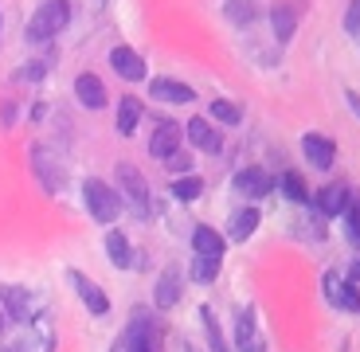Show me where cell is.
I'll return each instance as SVG.
<instances>
[{
	"instance_id": "obj_16",
	"label": "cell",
	"mask_w": 360,
	"mask_h": 352,
	"mask_svg": "<svg viewBox=\"0 0 360 352\" xmlns=\"http://www.w3.org/2000/svg\"><path fill=\"white\" fill-rule=\"evenodd\" d=\"M110 71L117 74V79H126V82H141L145 74H149V67H145V55L134 51V47H114L110 51Z\"/></svg>"
},
{
	"instance_id": "obj_17",
	"label": "cell",
	"mask_w": 360,
	"mask_h": 352,
	"mask_svg": "<svg viewBox=\"0 0 360 352\" xmlns=\"http://www.w3.org/2000/svg\"><path fill=\"white\" fill-rule=\"evenodd\" d=\"M302 157H306V164H314L317 172H329L337 164V145L325 133H306L302 137Z\"/></svg>"
},
{
	"instance_id": "obj_19",
	"label": "cell",
	"mask_w": 360,
	"mask_h": 352,
	"mask_svg": "<svg viewBox=\"0 0 360 352\" xmlns=\"http://www.w3.org/2000/svg\"><path fill=\"white\" fill-rule=\"evenodd\" d=\"M149 98L169 102V106H188V102H196V91L180 79H149Z\"/></svg>"
},
{
	"instance_id": "obj_1",
	"label": "cell",
	"mask_w": 360,
	"mask_h": 352,
	"mask_svg": "<svg viewBox=\"0 0 360 352\" xmlns=\"http://www.w3.org/2000/svg\"><path fill=\"white\" fill-rule=\"evenodd\" d=\"M114 188H117V196H122L126 211L137 219V223H149V219H153V196H149V181H145L141 169H134L129 161H117Z\"/></svg>"
},
{
	"instance_id": "obj_5",
	"label": "cell",
	"mask_w": 360,
	"mask_h": 352,
	"mask_svg": "<svg viewBox=\"0 0 360 352\" xmlns=\"http://www.w3.org/2000/svg\"><path fill=\"white\" fill-rule=\"evenodd\" d=\"M32 172H36V181L44 184L47 196H59L63 192V181H67V169L59 164L51 145H32Z\"/></svg>"
},
{
	"instance_id": "obj_33",
	"label": "cell",
	"mask_w": 360,
	"mask_h": 352,
	"mask_svg": "<svg viewBox=\"0 0 360 352\" xmlns=\"http://www.w3.org/2000/svg\"><path fill=\"white\" fill-rule=\"evenodd\" d=\"M44 74H47V63H27V67H24V74H20V79L36 82V79H44Z\"/></svg>"
},
{
	"instance_id": "obj_12",
	"label": "cell",
	"mask_w": 360,
	"mask_h": 352,
	"mask_svg": "<svg viewBox=\"0 0 360 352\" xmlns=\"http://www.w3.org/2000/svg\"><path fill=\"white\" fill-rule=\"evenodd\" d=\"M75 102H79L82 110H102L106 106L110 91H106V82H102V74H94V71L75 74Z\"/></svg>"
},
{
	"instance_id": "obj_20",
	"label": "cell",
	"mask_w": 360,
	"mask_h": 352,
	"mask_svg": "<svg viewBox=\"0 0 360 352\" xmlns=\"http://www.w3.org/2000/svg\"><path fill=\"white\" fill-rule=\"evenodd\" d=\"M224 251H227V239L207 223H196L192 227V254H204V259H216L224 262Z\"/></svg>"
},
{
	"instance_id": "obj_24",
	"label": "cell",
	"mask_w": 360,
	"mask_h": 352,
	"mask_svg": "<svg viewBox=\"0 0 360 352\" xmlns=\"http://www.w3.org/2000/svg\"><path fill=\"white\" fill-rule=\"evenodd\" d=\"M102 243H106V259L114 262L117 270H129V266H134V247H129V239L117 231V227H110Z\"/></svg>"
},
{
	"instance_id": "obj_13",
	"label": "cell",
	"mask_w": 360,
	"mask_h": 352,
	"mask_svg": "<svg viewBox=\"0 0 360 352\" xmlns=\"http://www.w3.org/2000/svg\"><path fill=\"white\" fill-rule=\"evenodd\" d=\"M297 20H302V8L294 0H278L270 4V32H274V44H290L297 36Z\"/></svg>"
},
{
	"instance_id": "obj_37",
	"label": "cell",
	"mask_w": 360,
	"mask_h": 352,
	"mask_svg": "<svg viewBox=\"0 0 360 352\" xmlns=\"http://www.w3.org/2000/svg\"><path fill=\"white\" fill-rule=\"evenodd\" d=\"M0 352H12V348H8V344H4V348H0Z\"/></svg>"
},
{
	"instance_id": "obj_26",
	"label": "cell",
	"mask_w": 360,
	"mask_h": 352,
	"mask_svg": "<svg viewBox=\"0 0 360 352\" xmlns=\"http://www.w3.org/2000/svg\"><path fill=\"white\" fill-rule=\"evenodd\" d=\"M341 223H345L349 247L360 251V188H349V204H345V211H341Z\"/></svg>"
},
{
	"instance_id": "obj_9",
	"label": "cell",
	"mask_w": 360,
	"mask_h": 352,
	"mask_svg": "<svg viewBox=\"0 0 360 352\" xmlns=\"http://www.w3.org/2000/svg\"><path fill=\"white\" fill-rule=\"evenodd\" d=\"M67 286H71L75 294H79V301L86 306V313H90V317H106V313H110L106 289H102L94 278H86L82 270H75V266H71V270H67Z\"/></svg>"
},
{
	"instance_id": "obj_3",
	"label": "cell",
	"mask_w": 360,
	"mask_h": 352,
	"mask_svg": "<svg viewBox=\"0 0 360 352\" xmlns=\"http://www.w3.org/2000/svg\"><path fill=\"white\" fill-rule=\"evenodd\" d=\"M67 24H71V0H44L27 20L24 39L27 44H51Z\"/></svg>"
},
{
	"instance_id": "obj_29",
	"label": "cell",
	"mask_w": 360,
	"mask_h": 352,
	"mask_svg": "<svg viewBox=\"0 0 360 352\" xmlns=\"http://www.w3.org/2000/svg\"><path fill=\"white\" fill-rule=\"evenodd\" d=\"M216 274H219V262H216V259L192 254V262H188V278L196 282V286H212V282H216Z\"/></svg>"
},
{
	"instance_id": "obj_21",
	"label": "cell",
	"mask_w": 360,
	"mask_h": 352,
	"mask_svg": "<svg viewBox=\"0 0 360 352\" xmlns=\"http://www.w3.org/2000/svg\"><path fill=\"white\" fill-rule=\"evenodd\" d=\"M141 117H145V102L134 98V94H122L117 98V117H114L117 137H134V129L141 126Z\"/></svg>"
},
{
	"instance_id": "obj_35",
	"label": "cell",
	"mask_w": 360,
	"mask_h": 352,
	"mask_svg": "<svg viewBox=\"0 0 360 352\" xmlns=\"http://www.w3.org/2000/svg\"><path fill=\"white\" fill-rule=\"evenodd\" d=\"M345 278L356 282V286H360V259H352V262H349V274H345Z\"/></svg>"
},
{
	"instance_id": "obj_28",
	"label": "cell",
	"mask_w": 360,
	"mask_h": 352,
	"mask_svg": "<svg viewBox=\"0 0 360 352\" xmlns=\"http://www.w3.org/2000/svg\"><path fill=\"white\" fill-rule=\"evenodd\" d=\"M169 196H176L180 204H192V200L204 196V176H196V172H188V176H176V181L169 184Z\"/></svg>"
},
{
	"instance_id": "obj_23",
	"label": "cell",
	"mask_w": 360,
	"mask_h": 352,
	"mask_svg": "<svg viewBox=\"0 0 360 352\" xmlns=\"http://www.w3.org/2000/svg\"><path fill=\"white\" fill-rule=\"evenodd\" d=\"M274 188L282 192V196L290 200V204H297V208H309V200H314V192H309V184H306V176L302 172H294V169H286L274 181Z\"/></svg>"
},
{
	"instance_id": "obj_27",
	"label": "cell",
	"mask_w": 360,
	"mask_h": 352,
	"mask_svg": "<svg viewBox=\"0 0 360 352\" xmlns=\"http://www.w3.org/2000/svg\"><path fill=\"white\" fill-rule=\"evenodd\" d=\"M224 16L235 27H251L259 20V0H224Z\"/></svg>"
},
{
	"instance_id": "obj_7",
	"label": "cell",
	"mask_w": 360,
	"mask_h": 352,
	"mask_svg": "<svg viewBox=\"0 0 360 352\" xmlns=\"http://www.w3.org/2000/svg\"><path fill=\"white\" fill-rule=\"evenodd\" d=\"M39 301L27 286H0V313L8 317V325H27L36 317Z\"/></svg>"
},
{
	"instance_id": "obj_6",
	"label": "cell",
	"mask_w": 360,
	"mask_h": 352,
	"mask_svg": "<svg viewBox=\"0 0 360 352\" xmlns=\"http://www.w3.org/2000/svg\"><path fill=\"white\" fill-rule=\"evenodd\" d=\"M321 298L329 301L333 309H341V313H352V317L360 313V289H356V282H349L345 274H337V270H325L321 274Z\"/></svg>"
},
{
	"instance_id": "obj_2",
	"label": "cell",
	"mask_w": 360,
	"mask_h": 352,
	"mask_svg": "<svg viewBox=\"0 0 360 352\" xmlns=\"http://www.w3.org/2000/svg\"><path fill=\"white\" fill-rule=\"evenodd\" d=\"M82 204H86L90 219L102 223V227H114L117 216L126 211V204H122L117 188L110 181H102V176H86V181H82Z\"/></svg>"
},
{
	"instance_id": "obj_25",
	"label": "cell",
	"mask_w": 360,
	"mask_h": 352,
	"mask_svg": "<svg viewBox=\"0 0 360 352\" xmlns=\"http://www.w3.org/2000/svg\"><path fill=\"white\" fill-rule=\"evenodd\" d=\"M200 325H204V337H207V352H231V344H227L224 337V325L216 321V313H212V306H200Z\"/></svg>"
},
{
	"instance_id": "obj_30",
	"label": "cell",
	"mask_w": 360,
	"mask_h": 352,
	"mask_svg": "<svg viewBox=\"0 0 360 352\" xmlns=\"http://www.w3.org/2000/svg\"><path fill=\"white\" fill-rule=\"evenodd\" d=\"M212 117L224 122V126H239V122H243V110H239V102H231V98H212Z\"/></svg>"
},
{
	"instance_id": "obj_11",
	"label": "cell",
	"mask_w": 360,
	"mask_h": 352,
	"mask_svg": "<svg viewBox=\"0 0 360 352\" xmlns=\"http://www.w3.org/2000/svg\"><path fill=\"white\" fill-rule=\"evenodd\" d=\"M180 141H184V126L172 122V117H161L153 126V137H149V157L165 161V157H172L180 149Z\"/></svg>"
},
{
	"instance_id": "obj_15",
	"label": "cell",
	"mask_w": 360,
	"mask_h": 352,
	"mask_svg": "<svg viewBox=\"0 0 360 352\" xmlns=\"http://www.w3.org/2000/svg\"><path fill=\"white\" fill-rule=\"evenodd\" d=\"M345 204H349V184H341V181L325 184V188L314 192V200H309V208H314L321 219H341Z\"/></svg>"
},
{
	"instance_id": "obj_4",
	"label": "cell",
	"mask_w": 360,
	"mask_h": 352,
	"mask_svg": "<svg viewBox=\"0 0 360 352\" xmlns=\"http://www.w3.org/2000/svg\"><path fill=\"white\" fill-rule=\"evenodd\" d=\"M157 341H161V329H157L153 313L149 309H134L129 325L114 337L110 352H157Z\"/></svg>"
},
{
	"instance_id": "obj_8",
	"label": "cell",
	"mask_w": 360,
	"mask_h": 352,
	"mask_svg": "<svg viewBox=\"0 0 360 352\" xmlns=\"http://www.w3.org/2000/svg\"><path fill=\"white\" fill-rule=\"evenodd\" d=\"M231 192L243 196L247 204H255V200H262V196L274 192V176H270L266 169H259V164H247V169H239L231 176Z\"/></svg>"
},
{
	"instance_id": "obj_22",
	"label": "cell",
	"mask_w": 360,
	"mask_h": 352,
	"mask_svg": "<svg viewBox=\"0 0 360 352\" xmlns=\"http://www.w3.org/2000/svg\"><path fill=\"white\" fill-rule=\"evenodd\" d=\"M259 223H262V211L255 208V204H247V208H239L227 219V239H231V243H247V239L259 231Z\"/></svg>"
},
{
	"instance_id": "obj_18",
	"label": "cell",
	"mask_w": 360,
	"mask_h": 352,
	"mask_svg": "<svg viewBox=\"0 0 360 352\" xmlns=\"http://www.w3.org/2000/svg\"><path fill=\"white\" fill-rule=\"evenodd\" d=\"M231 352H262V337H259V317H255L251 306L239 309L235 317V344Z\"/></svg>"
},
{
	"instance_id": "obj_34",
	"label": "cell",
	"mask_w": 360,
	"mask_h": 352,
	"mask_svg": "<svg viewBox=\"0 0 360 352\" xmlns=\"http://www.w3.org/2000/svg\"><path fill=\"white\" fill-rule=\"evenodd\" d=\"M345 102H349V110H352V114L360 117V94L352 91V86H345Z\"/></svg>"
},
{
	"instance_id": "obj_36",
	"label": "cell",
	"mask_w": 360,
	"mask_h": 352,
	"mask_svg": "<svg viewBox=\"0 0 360 352\" xmlns=\"http://www.w3.org/2000/svg\"><path fill=\"white\" fill-rule=\"evenodd\" d=\"M184 352H200V348H196V344H192V341H184Z\"/></svg>"
},
{
	"instance_id": "obj_32",
	"label": "cell",
	"mask_w": 360,
	"mask_h": 352,
	"mask_svg": "<svg viewBox=\"0 0 360 352\" xmlns=\"http://www.w3.org/2000/svg\"><path fill=\"white\" fill-rule=\"evenodd\" d=\"M165 169H169V172H180V176H188L192 161H188V157H184V153H180V149H176V153H172V157H165Z\"/></svg>"
},
{
	"instance_id": "obj_31",
	"label": "cell",
	"mask_w": 360,
	"mask_h": 352,
	"mask_svg": "<svg viewBox=\"0 0 360 352\" xmlns=\"http://www.w3.org/2000/svg\"><path fill=\"white\" fill-rule=\"evenodd\" d=\"M345 32H349L352 39H360V0H349V8H345Z\"/></svg>"
},
{
	"instance_id": "obj_10",
	"label": "cell",
	"mask_w": 360,
	"mask_h": 352,
	"mask_svg": "<svg viewBox=\"0 0 360 352\" xmlns=\"http://www.w3.org/2000/svg\"><path fill=\"white\" fill-rule=\"evenodd\" d=\"M184 137H188V145L196 153H207V157L224 153V133H219L207 117H192L188 126H184Z\"/></svg>"
},
{
	"instance_id": "obj_14",
	"label": "cell",
	"mask_w": 360,
	"mask_h": 352,
	"mask_svg": "<svg viewBox=\"0 0 360 352\" xmlns=\"http://www.w3.org/2000/svg\"><path fill=\"white\" fill-rule=\"evenodd\" d=\"M180 298H184V274H180L176 266H165V270L157 274V286H153V306L161 309V313H169Z\"/></svg>"
}]
</instances>
